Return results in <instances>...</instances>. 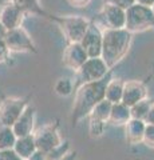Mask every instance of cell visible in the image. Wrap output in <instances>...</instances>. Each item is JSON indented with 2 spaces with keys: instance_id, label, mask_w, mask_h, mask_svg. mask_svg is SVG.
Listing matches in <instances>:
<instances>
[{
  "instance_id": "d6986e66",
  "label": "cell",
  "mask_w": 154,
  "mask_h": 160,
  "mask_svg": "<svg viewBox=\"0 0 154 160\" xmlns=\"http://www.w3.org/2000/svg\"><path fill=\"white\" fill-rule=\"evenodd\" d=\"M111 107H113V103H110L106 99H103L98 104H95V107L91 109V112H90V115H88V118H94V119H98V120H102V122L109 123V118H110Z\"/></svg>"
},
{
  "instance_id": "7c38bea8",
  "label": "cell",
  "mask_w": 154,
  "mask_h": 160,
  "mask_svg": "<svg viewBox=\"0 0 154 160\" xmlns=\"http://www.w3.org/2000/svg\"><path fill=\"white\" fill-rule=\"evenodd\" d=\"M87 59L88 56L81 43H70L63 52V64L77 72Z\"/></svg>"
},
{
  "instance_id": "484cf974",
  "label": "cell",
  "mask_w": 154,
  "mask_h": 160,
  "mask_svg": "<svg viewBox=\"0 0 154 160\" xmlns=\"http://www.w3.org/2000/svg\"><path fill=\"white\" fill-rule=\"evenodd\" d=\"M142 143L146 144L147 147L154 148V124H147L145 127V132H143Z\"/></svg>"
},
{
  "instance_id": "f546056e",
  "label": "cell",
  "mask_w": 154,
  "mask_h": 160,
  "mask_svg": "<svg viewBox=\"0 0 154 160\" xmlns=\"http://www.w3.org/2000/svg\"><path fill=\"white\" fill-rule=\"evenodd\" d=\"M111 2L115 3L117 6H119V7H122L123 9H126L130 6H133V4L135 3V0H111Z\"/></svg>"
},
{
  "instance_id": "2e32d148",
  "label": "cell",
  "mask_w": 154,
  "mask_h": 160,
  "mask_svg": "<svg viewBox=\"0 0 154 160\" xmlns=\"http://www.w3.org/2000/svg\"><path fill=\"white\" fill-rule=\"evenodd\" d=\"M36 149L38 148L35 144V139H34V133L28 135V136H24V138H18L16 143H15V146H13V151L23 160H27Z\"/></svg>"
},
{
  "instance_id": "d4e9b609",
  "label": "cell",
  "mask_w": 154,
  "mask_h": 160,
  "mask_svg": "<svg viewBox=\"0 0 154 160\" xmlns=\"http://www.w3.org/2000/svg\"><path fill=\"white\" fill-rule=\"evenodd\" d=\"M68 148H70L68 147V143L67 142H64V143L62 142L56 148H54L52 151H50L47 153V159L48 160H62L67 155Z\"/></svg>"
},
{
  "instance_id": "5b68a950",
  "label": "cell",
  "mask_w": 154,
  "mask_h": 160,
  "mask_svg": "<svg viewBox=\"0 0 154 160\" xmlns=\"http://www.w3.org/2000/svg\"><path fill=\"white\" fill-rule=\"evenodd\" d=\"M28 102L24 98H7L0 104V124L12 127L27 108Z\"/></svg>"
},
{
  "instance_id": "30bf717a",
  "label": "cell",
  "mask_w": 154,
  "mask_h": 160,
  "mask_svg": "<svg viewBox=\"0 0 154 160\" xmlns=\"http://www.w3.org/2000/svg\"><path fill=\"white\" fill-rule=\"evenodd\" d=\"M102 38L103 31L97 24H90V27L81 40L82 47L84 48L88 58H99L102 53Z\"/></svg>"
},
{
  "instance_id": "e575fe53",
  "label": "cell",
  "mask_w": 154,
  "mask_h": 160,
  "mask_svg": "<svg viewBox=\"0 0 154 160\" xmlns=\"http://www.w3.org/2000/svg\"><path fill=\"white\" fill-rule=\"evenodd\" d=\"M151 9H153V13H154V4H153V6H151Z\"/></svg>"
},
{
  "instance_id": "4dcf8cb0",
  "label": "cell",
  "mask_w": 154,
  "mask_h": 160,
  "mask_svg": "<svg viewBox=\"0 0 154 160\" xmlns=\"http://www.w3.org/2000/svg\"><path fill=\"white\" fill-rule=\"evenodd\" d=\"M145 123L147 124H154V103L150 104V108H149V112L145 118Z\"/></svg>"
},
{
  "instance_id": "277c9868",
  "label": "cell",
  "mask_w": 154,
  "mask_h": 160,
  "mask_svg": "<svg viewBox=\"0 0 154 160\" xmlns=\"http://www.w3.org/2000/svg\"><path fill=\"white\" fill-rule=\"evenodd\" d=\"M4 42H6L9 52H36V47L31 35L22 26L7 31Z\"/></svg>"
},
{
  "instance_id": "52a82bcc",
  "label": "cell",
  "mask_w": 154,
  "mask_h": 160,
  "mask_svg": "<svg viewBox=\"0 0 154 160\" xmlns=\"http://www.w3.org/2000/svg\"><path fill=\"white\" fill-rule=\"evenodd\" d=\"M109 71H110L109 66L105 63V60L99 56V58H88L83 66L79 68L78 73L83 83H88L106 78L109 75Z\"/></svg>"
},
{
  "instance_id": "44dd1931",
  "label": "cell",
  "mask_w": 154,
  "mask_h": 160,
  "mask_svg": "<svg viewBox=\"0 0 154 160\" xmlns=\"http://www.w3.org/2000/svg\"><path fill=\"white\" fill-rule=\"evenodd\" d=\"M54 91H55L56 95H59L62 98L70 96L74 91V84L71 82V79H68V78L58 79L56 83L54 84Z\"/></svg>"
},
{
  "instance_id": "f1b7e54d",
  "label": "cell",
  "mask_w": 154,
  "mask_h": 160,
  "mask_svg": "<svg viewBox=\"0 0 154 160\" xmlns=\"http://www.w3.org/2000/svg\"><path fill=\"white\" fill-rule=\"evenodd\" d=\"M27 160H48V159H47V153L46 152L40 151V149H36V151L34 152Z\"/></svg>"
},
{
  "instance_id": "e0dca14e",
  "label": "cell",
  "mask_w": 154,
  "mask_h": 160,
  "mask_svg": "<svg viewBox=\"0 0 154 160\" xmlns=\"http://www.w3.org/2000/svg\"><path fill=\"white\" fill-rule=\"evenodd\" d=\"M130 119H131L130 107H127L126 104H123L122 102L113 104L110 118H109V123L114 124V126H125Z\"/></svg>"
},
{
  "instance_id": "1f68e13d",
  "label": "cell",
  "mask_w": 154,
  "mask_h": 160,
  "mask_svg": "<svg viewBox=\"0 0 154 160\" xmlns=\"http://www.w3.org/2000/svg\"><path fill=\"white\" fill-rule=\"evenodd\" d=\"M68 3L71 4L72 7H78V8H82V7H86L91 0H67Z\"/></svg>"
},
{
  "instance_id": "836d02e7",
  "label": "cell",
  "mask_w": 154,
  "mask_h": 160,
  "mask_svg": "<svg viewBox=\"0 0 154 160\" xmlns=\"http://www.w3.org/2000/svg\"><path fill=\"white\" fill-rule=\"evenodd\" d=\"M6 32H7V29L4 28V26L2 23H0V39H4V36H6Z\"/></svg>"
},
{
  "instance_id": "d6a6232c",
  "label": "cell",
  "mask_w": 154,
  "mask_h": 160,
  "mask_svg": "<svg viewBox=\"0 0 154 160\" xmlns=\"http://www.w3.org/2000/svg\"><path fill=\"white\" fill-rule=\"evenodd\" d=\"M135 3L141 4V6H146V7H151L154 4V0H135Z\"/></svg>"
},
{
  "instance_id": "83f0119b",
  "label": "cell",
  "mask_w": 154,
  "mask_h": 160,
  "mask_svg": "<svg viewBox=\"0 0 154 160\" xmlns=\"http://www.w3.org/2000/svg\"><path fill=\"white\" fill-rule=\"evenodd\" d=\"M8 55H9V49L6 42H4V39H0V63L6 62L8 59Z\"/></svg>"
},
{
  "instance_id": "ffe728a7",
  "label": "cell",
  "mask_w": 154,
  "mask_h": 160,
  "mask_svg": "<svg viewBox=\"0 0 154 160\" xmlns=\"http://www.w3.org/2000/svg\"><path fill=\"white\" fill-rule=\"evenodd\" d=\"M16 135L12 127L0 124V149H11L16 143Z\"/></svg>"
},
{
  "instance_id": "8fae6325",
  "label": "cell",
  "mask_w": 154,
  "mask_h": 160,
  "mask_svg": "<svg viewBox=\"0 0 154 160\" xmlns=\"http://www.w3.org/2000/svg\"><path fill=\"white\" fill-rule=\"evenodd\" d=\"M147 98V88L142 82L138 80H129L123 82V93L122 103L127 107H133L135 103Z\"/></svg>"
},
{
  "instance_id": "8992f818",
  "label": "cell",
  "mask_w": 154,
  "mask_h": 160,
  "mask_svg": "<svg viewBox=\"0 0 154 160\" xmlns=\"http://www.w3.org/2000/svg\"><path fill=\"white\" fill-rule=\"evenodd\" d=\"M58 22L70 43H81L91 24L90 20L82 16H64L58 19Z\"/></svg>"
},
{
  "instance_id": "6da1fadb",
  "label": "cell",
  "mask_w": 154,
  "mask_h": 160,
  "mask_svg": "<svg viewBox=\"0 0 154 160\" xmlns=\"http://www.w3.org/2000/svg\"><path fill=\"white\" fill-rule=\"evenodd\" d=\"M109 80L110 79L106 76L101 80H95V82L83 83L78 88L72 107V122H78V120L88 116L91 109L95 107V104L105 99V91Z\"/></svg>"
},
{
  "instance_id": "3957f363",
  "label": "cell",
  "mask_w": 154,
  "mask_h": 160,
  "mask_svg": "<svg viewBox=\"0 0 154 160\" xmlns=\"http://www.w3.org/2000/svg\"><path fill=\"white\" fill-rule=\"evenodd\" d=\"M149 28H154V13L151 7L134 3L133 6L126 8L125 29L130 33H137L147 31Z\"/></svg>"
},
{
  "instance_id": "9a60e30c",
  "label": "cell",
  "mask_w": 154,
  "mask_h": 160,
  "mask_svg": "<svg viewBox=\"0 0 154 160\" xmlns=\"http://www.w3.org/2000/svg\"><path fill=\"white\" fill-rule=\"evenodd\" d=\"M145 127H146L145 120L131 118V119L125 124V131H126L127 142L130 143V144L142 143L143 132H145Z\"/></svg>"
},
{
  "instance_id": "4316f807",
  "label": "cell",
  "mask_w": 154,
  "mask_h": 160,
  "mask_svg": "<svg viewBox=\"0 0 154 160\" xmlns=\"http://www.w3.org/2000/svg\"><path fill=\"white\" fill-rule=\"evenodd\" d=\"M0 160H23L19 155L11 149H0Z\"/></svg>"
},
{
  "instance_id": "ac0fdd59",
  "label": "cell",
  "mask_w": 154,
  "mask_h": 160,
  "mask_svg": "<svg viewBox=\"0 0 154 160\" xmlns=\"http://www.w3.org/2000/svg\"><path fill=\"white\" fill-rule=\"evenodd\" d=\"M122 93H123V82L121 79H110L106 86L105 99L109 100L113 104L122 102Z\"/></svg>"
},
{
  "instance_id": "603a6c76",
  "label": "cell",
  "mask_w": 154,
  "mask_h": 160,
  "mask_svg": "<svg viewBox=\"0 0 154 160\" xmlns=\"http://www.w3.org/2000/svg\"><path fill=\"white\" fill-rule=\"evenodd\" d=\"M11 2L20 8L24 13H43V9L39 6V0H11Z\"/></svg>"
},
{
  "instance_id": "7402d4cb",
  "label": "cell",
  "mask_w": 154,
  "mask_h": 160,
  "mask_svg": "<svg viewBox=\"0 0 154 160\" xmlns=\"http://www.w3.org/2000/svg\"><path fill=\"white\" fill-rule=\"evenodd\" d=\"M150 104H151V102H150V100H149L147 98L143 99V100H141V102L135 103L133 107H130L131 118L145 120L146 115H147V112H149V108H150Z\"/></svg>"
},
{
  "instance_id": "cb8c5ba5",
  "label": "cell",
  "mask_w": 154,
  "mask_h": 160,
  "mask_svg": "<svg viewBox=\"0 0 154 160\" xmlns=\"http://www.w3.org/2000/svg\"><path fill=\"white\" fill-rule=\"evenodd\" d=\"M106 129V122H102V120L90 118V124H88V131L93 138H99L102 136L103 132Z\"/></svg>"
},
{
  "instance_id": "5bb4252c",
  "label": "cell",
  "mask_w": 154,
  "mask_h": 160,
  "mask_svg": "<svg viewBox=\"0 0 154 160\" xmlns=\"http://www.w3.org/2000/svg\"><path fill=\"white\" fill-rule=\"evenodd\" d=\"M35 118H36V111L32 106H27L24 112L20 115L15 124L12 126V129L16 138H24L28 135L34 133V128H35Z\"/></svg>"
},
{
  "instance_id": "7a4b0ae2",
  "label": "cell",
  "mask_w": 154,
  "mask_h": 160,
  "mask_svg": "<svg viewBox=\"0 0 154 160\" xmlns=\"http://www.w3.org/2000/svg\"><path fill=\"white\" fill-rule=\"evenodd\" d=\"M131 40H133V33H130L125 28L103 29L101 58L105 60V63L110 69L114 66H117L126 56L129 48L131 46Z\"/></svg>"
},
{
  "instance_id": "ba28073f",
  "label": "cell",
  "mask_w": 154,
  "mask_h": 160,
  "mask_svg": "<svg viewBox=\"0 0 154 160\" xmlns=\"http://www.w3.org/2000/svg\"><path fill=\"white\" fill-rule=\"evenodd\" d=\"M34 139H35L36 148L46 153L52 151L54 148H56L63 142L56 126L52 123L47 124V126L39 128L36 132H34Z\"/></svg>"
},
{
  "instance_id": "9c48e42d",
  "label": "cell",
  "mask_w": 154,
  "mask_h": 160,
  "mask_svg": "<svg viewBox=\"0 0 154 160\" xmlns=\"http://www.w3.org/2000/svg\"><path fill=\"white\" fill-rule=\"evenodd\" d=\"M101 20L103 26L110 29H119L125 28V22H126V9L122 7L117 6L115 3H106L101 9Z\"/></svg>"
},
{
  "instance_id": "4fadbf2b",
  "label": "cell",
  "mask_w": 154,
  "mask_h": 160,
  "mask_svg": "<svg viewBox=\"0 0 154 160\" xmlns=\"http://www.w3.org/2000/svg\"><path fill=\"white\" fill-rule=\"evenodd\" d=\"M23 19H24V12L18 6H15L12 2L4 4L0 8V23L3 24L7 31L20 27Z\"/></svg>"
}]
</instances>
